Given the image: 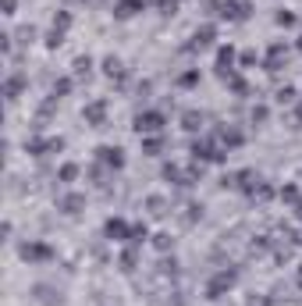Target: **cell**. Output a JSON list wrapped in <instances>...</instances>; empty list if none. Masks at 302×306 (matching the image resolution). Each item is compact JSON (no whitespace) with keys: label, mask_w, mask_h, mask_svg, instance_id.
I'll return each instance as SVG.
<instances>
[{"label":"cell","mask_w":302,"mask_h":306,"mask_svg":"<svg viewBox=\"0 0 302 306\" xmlns=\"http://www.w3.org/2000/svg\"><path fill=\"white\" fill-rule=\"evenodd\" d=\"M135 7H139V0H121V4H118V14L128 18V14H135Z\"/></svg>","instance_id":"cell-6"},{"label":"cell","mask_w":302,"mask_h":306,"mask_svg":"<svg viewBox=\"0 0 302 306\" xmlns=\"http://www.w3.org/2000/svg\"><path fill=\"white\" fill-rule=\"evenodd\" d=\"M103 160H107V164H114V167H121V164H125V157H121V150H118V146H114V150H110V146H103Z\"/></svg>","instance_id":"cell-5"},{"label":"cell","mask_w":302,"mask_h":306,"mask_svg":"<svg viewBox=\"0 0 302 306\" xmlns=\"http://www.w3.org/2000/svg\"><path fill=\"white\" fill-rule=\"evenodd\" d=\"M103 72H107V75H118V72H121V61H118V57H107V61H103Z\"/></svg>","instance_id":"cell-7"},{"label":"cell","mask_w":302,"mask_h":306,"mask_svg":"<svg viewBox=\"0 0 302 306\" xmlns=\"http://www.w3.org/2000/svg\"><path fill=\"white\" fill-rule=\"evenodd\" d=\"M21 85H25V78H21V75H11V78H7V100H18Z\"/></svg>","instance_id":"cell-4"},{"label":"cell","mask_w":302,"mask_h":306,"mask_svg":"<svg viewBox=\"0 0 302 306\" xmlns=\"http://www.w3.org/2000/svg\"><path fill=\"white\" fill-rule=\"evenodd\" d=\"M61 178H75V164H64L61 167Z\"/></svg>","instance_id":"cell-12"},{"label":"cell","mask_w":302,"mask_h":306,"mask_svg":"<svg viewBox=\"0 0 302 306\" xmlns=\"http://www.w3.org/2000/svg\"><path fill=\"white\" fill-rule=\"evenodd\" d=\"M125 221H107V235H125Z\"/></svg>","instance_id":"cell-9"},{"label":"cell","mask_w":302,"mask_h":306,"mask_svg":"<svg viewBox=\"0 0 302 306\" xmlns=\"http://www.w3.org/2000/svg\"><path fill=\"white\" fill-rule=\"evenodd\" d=\"M89 68H92V57H78V61H75V72H78V75H85Z\"/></svg>","instance_id":"cell-10"},{"label":"cell","mask_w":302,"mask_h":306,"mask_svg":"<svg viewBox=\"0 0 302 306\" xmlns=\"http://www.w3.org/2000/svg\"><path fill=\"white\" fill-rule=\"evenodd\" d=\"M85 118H89V121H100V118H103V103H92V107H85Z\"/></svg>","instance_id":"cell-8"},{"label":"cell","mask_w":302,"mask_h":306,"mask_svg":"<svg viewBox=\"0 0 302 306\" xmlns=\"http://www.w3.org/2000/svg\"><path fill=\"white\" fill-rule=\"evenodd\" d=\"M32 296H36V303L39 306H61V289H54V285H36L32 289Z\"/></svg>","instance_id":"cell-1"},{"label":"cell","mask_w":302,"mask_h":306,"mask_svg":"<svg viewBox=\"0 0 302 306\" xmlns=\"http://www.w3.org/2000/svg\"><path fill=\"white\" fill-rule=\"evenodd\" d=\"M14 7H18V0H4V14H14Z\"/></svg>","instance_id":"cell-13"},{"label":"cell","mask_w":302,"mask_h":306,"mask_svg":"<svg viewBox=\"0 0 302 306\" xmlns=\"http://www.w3.org/2000/svg\"><path fill=\"white\" fill-rule=\"evenodd\" d=\"M292 21H295L292 11H281V14H277V25H292Z\"/></svg>","instance_id":"cell-11"},{"label":"cell","mask_w":302,"mask_h":306,"mask_svg":"<svg viewBox=\"0 0 302 306\" xmlns=\"http://www.w3.org/2000/svg\"><path fill=\"white\" fill-rule=\"evenodd\" d=\"M18 253H21V260H39V256H50V249H47V246H39V242H25Z\"/></svg>","instance_id":"cell-2"},{"label":"cell","mask_w":302,"mask_h":306,"mask_svg":"<svg viewBox=\"0 0 302 306\" xmlns=\"http://www.w3.org/2000/svg\"><path fill=\"white\" fill-rule=\"evenodd\" d=\"M57 207H61L64 214H78V207H82V196H75V192H64V196L57 200Z\"/></svg>","instance_id":"cell-3"}]
</instances>
